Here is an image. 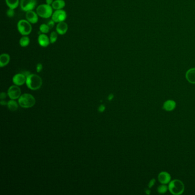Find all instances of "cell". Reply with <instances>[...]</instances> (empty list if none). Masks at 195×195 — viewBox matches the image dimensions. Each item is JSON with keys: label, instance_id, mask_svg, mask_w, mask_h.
<instances>
[{"label": "cell", "instance_id": "17", "mask_svg": "<svg viewBox=\"0 0 195 195\" xmlns=\"http://www.w3.org/2000/svg\"><path fill=\"white\" fill-rule=\"evenodd\" d=\"M51 6L55 10L62 9L65 6V2L64 0H55L53 1Z\"/></svg>", "mask_w": 195, "mask_h": 195}, {"label": "cell", "instance_id": "22", "mask_svg": "<svg viewBox=\"0 0 195 195\" xmlns=\"http://www.w3.org/2000/svg\"><path fill=\"white\" fill-rule=\"evenodd\" d=\"M50 29H51L49 27V26L45 24H41V25L40 26V31L42 33H44V34L48 33L50 31Z\"/></svg>", "mask_w": 195, "mask_h": 195}, {"label": "cell", "instance_id": "21", "mask_svg": "<svg viewBox=\"0 0 195 195\" xmlns=\"http://www.w3.org/2000/svg\"><path fill=\"white\" fill-rule=\"evenodd\" d=\"M7 105H8V107L9 108V109H10V111H15L18 109V104L15 102V101H14V100L9 101Z\"/></svg>", "mask_w": 195, "mask_h": 195}, {"label": "cell", "instance_id": "1", "mask_svg": "<svg viewBox=\"0 0 195 195\" xmlns=\"http://www.w3.org/2000/svg\"><path fill=\"white\" fill-rule=\"evenodd\" d=\"M168 186L170 193L174 195H182L185 190L184 183L178 179L171 180Z\"/></svg>", "mask_w": 195, "mask_h": 195}, {"label": "cell", "instance_id": "27", "mask_svg": "<svg viewBox=\"0 0 195 195\" xmlns=\"http://www.w3.org/2000/svg\"><path fill=\"white\" fill-rule=\"evenodd\" d=\"M42 68H43V67H42V64H41V63H39V64H38L37 65V67H36V71H37V72L39 73V72H41V71L42 70Z\"/></svg>", "mask_w": 195, "mask_h": 195}, {"label": "cell", "instance_id": "24", "mask_svg": "<svg viewBox=\"0 0 195 195\" xmlns=\"http://www.w3.org/2000/svg\"><path fill=\"white\" fill-rule=\"evenodd\" d=\"M15 9H11L9 8L8 10H7L6 12V15H8V17H13L15 15Z\"/></svg>", "mask_w": 195, "mask_h": 195}, {"label": "cell", "instance_id": "12", "mask_svg": "<svg viewBox=\"0 0 195 195\" xmlns=\"http://www.w3.org/2000/svg\"><path fill=\"white\" fill-rule=\"evenodd\" d=\"M38 42L39 45L44 48L47 47L51 43L50 38L46 36V34L44 33H42L39 35L38 37Z\"/></svg>", "mask_w": 195, "mask_h": 195}, {"label": "cell", "instance_id": "20", "mask_svg": "<svg viewBox=\"0 0 195 195\" xmlns=\"http://www.w3.org/2000/svg\"><path fill=\"white\" fill-rule=\"evenodd\" d=\"M168 190V186L167 184H161V185H159L157 188V191L160 194H164L167 192Z\"/></svg>", "mask_w": 195, "mask_h": 195}, {"label": "cell", "instance_id": "18", "mask_svg": "<svg viewBox=\"0 0 195 195\" xmlns=\"http://www.w3.org/2000/svg\"><path fill=\"white\" fill-rule=\"evenodd\" d=\"M5 1L8 6L9 8L13 9H15V8H17L20 3L19 0H5Z\"/></svg>", "mask_w": 195, "mask_h": 195}, {"label": "cell", "instance_id": "34", "mask_svg": "<svg viewBox=\"0 0 195 195\" xmlns=\"http://www.w3.org/2000/svg\"><path fill=\"white\" fill-rule=\"evenodd\" d=\"M145 193H146L147 195H150V190H149V189L146 190H145Z\"/></svg>", "mask_w": 195, "mask_h": 195}, {"label": "cell", "instance_id": "29", "mask_svg": "<svg viewBox=\"0 0 195 195\" xmlns=\"http://www.w3.org/2000/svg\"><path fill=\"white\" fill-rule=\"evenodd\" d=\"M0 98H1V100L4 99V98H6V94L4 92L1 93V94L0 95Z\"/></svg>", "mask_w": 195, "mask_h": 195}, {"label": "cell", "instance_id": "26", "mask_svg": "<svg viewBox=\"0 0 195 195\" xmlns=\"http://www.w3.org/2000/svg\"><path fill=\"white\" fill-rule=\"evenodd\" d=\"M55 24V22L53 20L49 21H48V22L47 23V25L49 26V27L50 28V29H52V28L54 27Z\"/></svg>", "mask_w": 195, "mask_h": 195}, {"label": "cell", "instance_id": "13", "mask_svg": "<svg viewBox=\"0 0 195 195\" xmlns=\"http://www.w3.org/2000/svg\"><path fill=\"white\" fill-rule=\"evenodd\" d=\"M26 81V77L22 73H18L15 74L13 78V82L16 85L20 86L23 85Z\"/></svg>", "mask_w": 195, "mask_h": 195}, {"label": "cell", "instance_id": "33", "mask_svg": "<svg viewBox=\"0 0 195 195\" xmlns=\"http://www.w3.org/2000/svg\"><path fill=\"white\" fill-rule=\"evenodd\" d=\"M1 105H6V104H8V103H6V101H4V100H1Z\"/></svg>", "mask_w": 195, "mask_h": 195}, {"label": "cell", "instance_id": "31", "mask_svg": "<svg viewBox=\"0 0 195 195\" xmlns=\"http://www.w3.org/2000/svg\"><path fill=\"white\" fill-rule=\"evenodd\" d=\"M53 1H54L53 0H46V4H48V5H52Z\"/></svg>", "mask_w": 195, "mask_h": 195}, {"label": "cell", "instance_id": "14", "mask_svg": "<svg viewBox=\"0 0 195 195\" xmlns=\"http://www.w3.org/2000/svg\"><path fill=\"white\" fill-rule=\"evenodd\" d=\"M68 29V26L64 21L58 22L56 26V31L60 35H65Z\"/></svg>", "mask_w": 195, "mask_h": 195}, {"label": "cell", "instance_id": "32", "mask_svg": "<svg viewBox=\"0 0 195 195\" xmlns=\"http://www.w3.org/2000/svg\"><path fill=\"white\" fill-rule=\"evenodd\" d=\"M113 98H114V96H113V94H111L108 96V100L111 101V100H112L113 99Z\"/></svg>", "mask_w": 195, "mask_h": 195}, {"label": "cell", "instance_id": "23", "mask_svg": "<svg viewBox=\"0 0 195 195\" xmlns=\"http://www.w3.org/2000/svg\"><path fill=\"white\" fill-rule=\"evenodd\" d=\"M58 33L57 31H52L50 35V41L51 44H54L56 42L58 38Z\"/></svg>", "mask_w": 195, "mask_h": 195}, {"label": "cell", "instance_id": "7", "mask_svg": "<svg viewBox=\"0 0 195 195\" xmlns=\"http://www.w3.org/2000/svg\"><path fill=\"white\" fill-rule=\"evenodd\" d=\"M67 17V13L65 10L62 9L56 10L51 15V20H53L56 23H58L64 21L66 20Z\"/></svg>", "mask_w": 195, "mask_h": 195}, {"label": "cell", "instance_id": "9", "mask_svg": "<svg viewBox=\"0 0 195 195\" xmlns=\"http://www.w3.org/2000/svg\"><path fill=\"white\" fill-rule=\"evenodd\" d=\"M158 180L161 184H168L172 180V177L168 172L162 171L158 175Z\"/></svg>", "mask_w": 195, "mask_h": 195}, {"label": "cell", "instance_id": "2", "mask_svg": "<svg viewBox=\"0 0 195 195\" xmlns=\"http://www.w3.org/2000/svg\"><path fill=\"white\" fill-rule=\"evenodd\" d=\"M26 85L29 89L36 91L40 89L42 84V80L41 77L35 74H31L26 77Z\"/></svg>", "mask_w": 195, "mask_h": 195}, {"label": "cell", "instance_id": "8", "mask_svg": "<svg viewBox=\"0 0 195 195\" xmlns=\"http://www.w3.org/2000/svg\"><path fill=\"white\" fill-rule=\"evenodd\" d=\"M21 93L20 88L17 85H13L9 88L8 94L12 100H15L20 97Z\"/></svg>", "mask_w": 195, "mask_h": 195}, {"label": "cell", "instance_id": "6", "mask_svg": "<svg viewBox=\"0 0 195 195\" xmlns=\"http://www.w3.org/2000/svg\"><path fill=\"white\" fill-rule=\"evenodd\" d=\"M37 0H21L20 7L22 10L28 12L33 10L36 8Z\"/></svg>", "mask_w": 195, "mask_h": 195}, {"label": "cell", "instance_id": "4", "mask_svg": "<svg viewBox=\"0 0 195 195\" xmlns=\"http://www.w3.org/2000/svg\"><path fill=\"white\" fill-rule=\"evenodd\" d=\"M36 12L38 16L44 18H49L53 15V8L48 4H42L39 5L37 9Z\"/></svg>", "mask_w": 195, "mask_h": 195}, {"label": "cell", "instance_id": "10", "mask_svg": "<svg viewBox=\"0 0 195 195\" xmlns=\"http://www.w3.org/2000/svg\"><path fill=\"white\" fill-rule=\"evenodd\" d=\"M26 19L31 24H35L37 23L38 21V15L37 12H35L33 10H30L26 12Z\"/></svg>", "mask_w": 195, "mask_h": 195}, {"label": "cell", "instance_id": "28", "mask_svg": "<svg viewBox=\"0 0 195 195\" xmlns=\"http://www.w3.org/2000/svg\"><path fill=\"white\" fill-rule=\"evenodd\" d=\"M105 109V107L104 105H101L99 107H98V111L100 112H103Z\"/></svg>", "mask_w": 195, "mask_h": 195}, {"label": "cell", "instance_id": "30", "mask_svg": "<svg viewBox=\"0 0 195 195\" xmlns=\"http://www.w3.org/2000/svg\"><path fill=\"white\" fill-rule=\"evenodd\" d=\"M22 74H24L25 76L26 77H28L30 74H31V73L29 72V71H24V72H22Z\"/></svg>", "mask_w": 195, "mask_h": 195}, {"label": "cell", "instance_id": "3", "mask_svg": "<svg viewBox=\"0 0 195 195\" xmlns=\"http://www.w3.org/2000/svg\"><path fill=\"white\" fill-rule=\"evenodd\" d=\"M18 103L22 108H31L35 105L36 103V100L35 98L31 94L25 93L21 95L19 98Z\"/></svg>", "mask_w": 195, "mask_h": 195}, {"label": "cell", "instance_id": "19", "mask_svg": "<svg viewBox=\"0 0 195 195\" xmlns=\"http://www.w3.org/2000/svg\"><path fill=\"white\" fill-rule=\"evenodd\" d=\"M30 43V39L27 36H23L20 40V44L22 47H26Z\"/></svg>", "mask_w": 195, "mask_h": 195}, {"label": "cell", "instance_id": "25", "mask_svg": "<svg viewBox=\"0 0 195 195\" xmlns=\"http://www.w3.org/2000/svg\"><path fill=\"white\" fill-rule=\"evenodd\" d=\"M155 184H156L155 179H152L151 180L149 181V184H148V188H149V189L152 188L154 186Z\"/></svg>", "mask_w": 195, "mask_h": 195}, {"label": "cell", "instance_id": "11", "mask_svg": "<svg viewBox=\"0 0 195 195\" xmlns=\"http://www.w3.org/2000/svg\"><path fill=\"white\" fill-rule=\"evenodd\" d=\"M176 107V103L173 100L165 101L163 105V109L167 112H171L175 110Z\"/></svg>", "mask_w": 195, "mask_h": 195}, {"label": "cell", "instance_id": "5", "mask_svg": "<svg viewBox=\"0 0 195 195\" xmlns=\"http://www.w3.org/2000/svg\"><path fill=\"white\" fill-rule=\"evenodd\" d=\"M18 31L22 36L29 35L32 31L31 24L26 20H21L17 23Z\"/></svg>", "mask_w": 195, "mask_h": 195}, {"label": "cell", "instance_id": "15", "mask_svg": "<svg viewBox=\"0 0 195 195\" xmlns=\"http://www.w3.org/2000/svg\"><path fill=\"white\" fill-rule=\"evenodd\" d=\"M185 78L190 84H195V68H190L187 71Z\"/></svg>", "mask_w": 195, "mask_h": 195}, {"label": "cell", "instance_id": "16", "mask_svg": "<svg viewBox=\"0 0 195 195\" xmlns=\"http://www.w3.org/2000/svg\"><path fill=\"white\" fill-rule=\"evenodd\" d=\"M10 56L8 54L3 53L0 56V67H5L10 62Z\"/></svg>", "mask_w": 195, "mask_h": 195}]
</instances>
